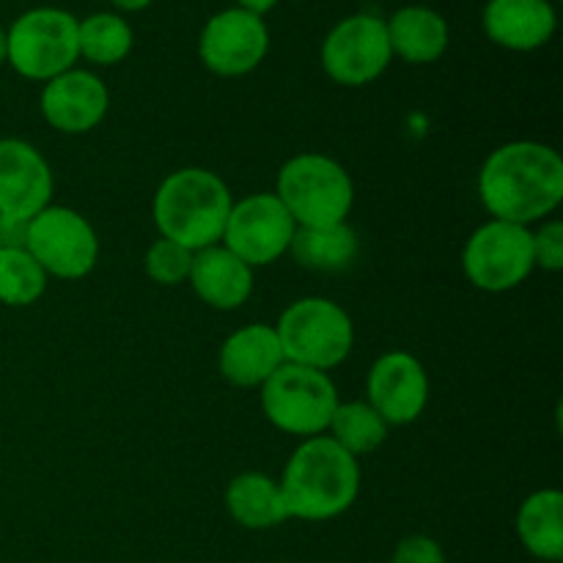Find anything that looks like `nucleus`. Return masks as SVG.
<instances>
[{
  "mask_svg": "<svg viewBox=\"0 0 563 563\" xmlns=\"http://www.w3.org/2000/svg\"><path fill=\"white\" fill-rule=\"evenodd\" d=\"M225 509L247 531H269L289 520L280 484L264 473L236 476L225 489Z\"/></svg>",
  "mask_w": 563,
  "mask_h": 563,
  "instance_id": "aec40b11",
  "label": "nucleus"
},
{
  "mask_svg": "<svg viewBox=\"0 0 563 563\" xmlns=\"http://www.w3.org/2000/svg\"><path fill=\"white\" fill-rule=\"evenodd\" d=\"M110 3H113L119 11H126V14H135V11L148 9V5H152L154 0H110Z\"/></svg>",
  "mask_w": 563,
  "mask_h": 563,
  "instance_id": "c756f323",
  "label": "nucleus"
},
{
  "mask_svg": "<svg viewBox=\"0 0 563 563\" xmlns=\"http://www.w3.org/2000/svg\"><path fill=\"white\" fill-rule=\"evenodd\" d=\"M537 267L533 231L528 225L489 220L476 229L462 251V269L476 289L500 295L511 291Z\"/></svg>",
  "mask_w": 563,
  "mask_h": 563,
  "instance_id": "6e6552de",
  "label": "nucleus"
},
{
  "mask_svg": "<svg viewBox=\"0 0 563 563\" xmlns=\"http://www.w3.org/2000/svg\"><path fill=\"white\" fill-rule=\"evenodd\" d=\"M478 196L495 220L528 225L563 201V159L548 143L511 141L495 148L478 174Z\"/></svg>",
  "mask_w": 563,
  "mask_h": 563,
  "instance_id": "f257e3e1",
  "label": "nucleus"
},
{
  "mask_svg": "<svg viewBox=\"0 0 563 563\" xmlns=\"http://www.w3.org/2000/svg\"><path fill=\"white\" fill-rule=\"evenodd\" d=\"M110 104L102 77L86 69H69L47 80L42 91V115L53 130L82 135L104 119Z\"/></svg>",
  "mask_w": 563,
  "mask_h": 563,
  "instance_id": "2eb2a0df",
  "label": "nucleus"
},
{
  "mask_svg": "<svg viewBox=\"0 0 563 563\" xmlns=\"http://www.w3.org/2000/svg\"><path fill=\"white\" fill-rule=\"evenodd\" d=\"M357 251H361V242L346 223L322 225V229L297 225L289 242V253L295 256V262L313 273H341V269L352 267Z\"/></svg>",
  "mask_w": 563,
  "mask_h": 563,
  "instance_id": "4be33fe9",
  "label": "nucleus"
},
{
  "mask_svg": "<svg viewBox=\"0 0 563 563\" xmlns=\"http://www.w3.org/2000/svg\"><path fill=\"white\" fill-rule=\"evenodd\" d=\"M47 289V273L25 247H0V302L11 308L33 306Z\"/></svg>",
  "mask_w": 563,
  "mask_h": 563,
  "instance_id": "393cba45",
  "label": "nucleus"
},
{
  "mask_svg": "<svg viewBox=\"0 0 563 563\" xmlns=\"http://www.w3.org/2000/svg\"><path fill=\"white\" fill-rule=\"evenodd\" d=\"M236 5L245 11H251V14L264 16L267 11H273L275 5H278V0H236Z\"/></svg>",
  "mask_w": 563,
  "mask_h": 563,
  "instance_id": "c85d7f7f",
  "label": "nucleus"
},
{
  "mask_svg": "<svg viewBox=\"0 0 563 563\" xmlns=\"http://www.w3.org/2000/svg\"><path fill=\"white\" fill-rule=\"evenodd\" d=\"M5 64V31L0 27V66Z\"/></svg>",
  "mask_w": 563,
  "mask_h": 563,
  "instance_id": "7c9ffc66",
  "label": "nucleus"
},
{
  "mask_svg": "<svg viewBox=\"0 0 563 563\" xmlns=\"http://www.w3.org/2000/svg\"><path fill=\"white\" fill-rule=\"evenodd\" d=\"M339 390L328 372L284 363L262 385V410L275 429L297 438H317L330 427Z\"/></svg>",
  "mask_w": 563,
  "mask_h": 563,
  "instance_id": "0eeeda50",
  "label": "nucleus"
},
{
  "mask_svg": "<svg viewBox=\"0 0 563 563\" xmlns=\"http://www.w3.org/2000/svg\"><path fill=\"white\" fill-rule=\"evenodd\" d=\"M53 196V170L36 146L20 137H0V214L27 223Z\"/></svg>",
  "mask_w": 563,
  "mask_h": 563,
  "instance_id": "ddd939ff",
  "label": "nucleus"
},
{
  "mask_svg": "<svg viewBox=\"0 0 563 563\" xmlns=\"http://www.w3.org/2000/svg\"><path fill=\"white\" fill-rule=\"evenodd\" d=\"M533 258L537 267L548 269V273H559L563 269V223L561 220H550L542 229L533 234Z\"/></svg>",
  "mask_w": 563,
  "mask_h": 563,
  "instance_id": "bb28decb",
  "label": "nucleus"
},
{
  "mask_svg": "<svg viewBox=\"0 0 563 563\" xmlns=\"http://www.w3.org/2000/svg\"><path fill=\"white\" fill-rule=\"evenodd\" d=\"M286 363L328 372L346 361L355 344L352 319L328 297H302L291 302L275 328Z\"/></svg>",
  "mask_w": 563,
  "mask_h": 563,
  "instance_id": "39448f33",
  "label": "nucleus"
},
{
  "mask_svg": "<svg viewBox=\"0 0 563 563\" xmlns=\"http://www.w3.org/2000/svg\"><path fill=\"white\" fill-rule=\"evenodd\" d=\"M394 60L388 27L377 14L344 16L322 42V69L339 86H368Z\"/></svg>",
  "mask_w": 563,
  "mask_h": 563,
  "instance_id": "9d476101",
  "label": "nucleus"
},
{
  "mask_svg": "<svg viewBox=\"0 0 563 563\" xmlns=\"http://www.w3.org/2000/svg\"><path fill=\"white\" fill-rule=\"evenodd\" d=\"M0 225H3V214H0Z\"/></svg>",
  "mask_w": 563,
  "mask_h": 563,
  "instance_id": "2f4dec72",
  "label": "nucleus"
},
{
  "mask_svg": "<svg viewBox=\"0 0 563 563\" xmlns=\"http://www.w3.org/2000/svg\"><path fill=\"white\" fill-rule=\"evenodd\" d=\"M269 49V31L264 16L245 9H223L212 14L198 38V55L212 75H251Z\"/></svg>",
  "mask_w": 563,
  "mask_h": 563,
  "instance_id": "f8f14e48",
  "label": "nucleus"
},
{
  "mask_svg": "<svg viewBox=\"0 0 563 563\" xmlns=\"http://www.w3.org/2000/svg\"><path fill=\"white\" fill-rule=\"evenodd\" d=\"M77 20L71 11L42 5L16 16L5 31V64L27 80H53L75 69L80 58Z\"/></svg>",
  "mask_w": 563,
  "mask_h": 563,
  "instance_id": "423d86ee",
  "label": "nucleus"
},
{
  "mask_svg": "<svg viewBox=\"0 0 563 563\" xmlns=\"http://www.w3.org/2000/svg\"><path fill=\"white\" fill-rule=\"evenodd\" d=\"M297 225L275 192H256L231 207L223 231V247H229L247 267H267L289 253Z\"/></svg>",
  "mask_w": 563,
  "mask_h": 563,
  "instance_id": "9b49d317",
  "label": "nucleus"
},
{
  "mask_svg": "<svg viewBox=\"0 0 563 563\" xmlns=\"http://www.w3.org/2000/svg\"><path fill=\"white\" fill-rule=\"evenodd\" d=\"M366 394L368 405L388 427H405L427 410L429 377L410 352H385L368 372Z\"/></svg>",
  "mask_w": 563,
  "mask_h": 563,
  "instance_id": "4468645a",
  "label": "nucleus"
},
{
  "mask_svg": "<svg viewBox=\"0 0 563 563\" xmlns=\"http://www.w3.org/2000/svg\"><path fill=\"white\" fill-rule=\"evenodd\" d=\"M190 284L207 306L234 311L245 306L253 291V267L236 258L229 247L212 245L192 253Z\"/></svg>",
  "mask_w": 563,
  "mask_h": 563,
  "instance_id": "a211bd4d",
  "label": "nucleus"
},
{
  "mask_svg": "<svg viewBox=\"0 0 563 563\" xmlns=\"http://www.w3.org/2000/svg\"><path fill=\"white\" fill-rule=\"evenodd\" d=\"M25 251L60 280L86 278L99 262L97 231L69 207H47L27 220Z\"/></svg>",
  "mask_w": 563,
  "mask_h": 563,
  "instance_id": "1a4fd4ad",
  "label": "nucleus"
},
{
  "mask_svg": "<svg viewBox=\"0 0 563 563\" xmlns=\"http://www.w3.org/2000/svg\"><path fill=\"white\" fill-rule=\"evenodd\" d=\"M482 25L489 42L498 47L531 53L553 38L559 16L550 0H489Z\"/></svg>",
  "mask_w": 563,
  "mask_h": 563,
  "instance_id": "dca6fc26",
  "label": "nucleus"
},
{
  "mask_svg": "<svg viewBox=\"0 0 563 563\" xmlns=\"http://www.w3.org/2000/svg\"><path fill=\"white\" fill-rule=\"evenodd\" d=\"M328 429L333 432L330 438L352 456L372 454L388 440V423L368 401H346V405L339 401Z\"/></svg>",
  "mask_w": 563,
  "mask_h": 563,
  "instance_id": "b1692460",
  "label": "nucleus"
},
{
  "mask_svg": "<svg viewBox=\"0 0 563 563\" xmlns=\"http://www.w3.org/2000/svg\"><path fill=\"white\" fill-rule=\"evenodd\" d=\"M284 363L273 324H245L220 346V374L236 388H262Z\"/></svg>",
  "mask_w": 563,
  "mask_h": 563,
  "instance_id": "f3484780",
  "label": "nucleus"
},
{
  "mask_svg": "<svg viewBox=\"0 0 563 563\" xmlns=\"http://www.w3.org/2000/svg\"><path fill=\"white\" fill-rule=\"evenodd\" d=\"M234 198L218 174L207 168L174 170L154 196V223L163 240L198 253L223 240Z\"/></svg>",
  "mask_w": 563,
  "mask_h": 563,
  "instance_id": "7ed1b4c3",
  "label": "nucleus"
},
{
  "mask_svg": "<svg viewBox=\"0 0 563 563\" xmlns=\"http://www.w3.org/2000/svg\"><path fill=\"white\" fill-rule=\"evenodd\" d=\"M385 27H388L390 53L407 64H434L449 49V22L429 5H405L394 11L390 20H385Z\"/></svg>",
  "mask_w": 563,
  "mask_h": 563,
  "instance_id": "6ab92c4d",
  "label": "nucleus"
},
{
  "mask_svg": "<svg viewBox=\"0 0 563 563\" xmlns=\"http://www.w3.org/2000/svg\"><path fill=\"white\" fill-rule=\"evenodd\" d=\"M280 203L300 229L344 223L355 201V187L344 165L324 154H297L278 174Z\"/></svg>",
  "mask_w": 563,
  "mask_h": 563,
  "instance_id": "20e7f679",
  "label": "nucleus"
},
{
  "mask_svg": "<svg viewBox=\"0 0 563 563\" xmlns=\"http://www.w3.org/2000/svg\"><path fill=\"white\" fill-rule=\"evenodd\" d=\"M390 563H445V555L432 537H407L396 544Z\"/></svg>",
  "mask_w": 563,
  "mask_h": 563,
  "instance_id": "cd10ccee",
  "label": "nucleus"
},
{
  "mask_svg": "<svg viewBox=\"0 0 563 563\" xmlns=\"http://www.w3.org/2000/svg\"><path fill=\"white\" fill-rule=\"evenodd\" d=\"M289 520L324 522L341 517L361 493V465L333 438L302 440L280 478Z\"/></svg>",
  "mask_w": 563,
  "mask_h": 563,
  "instance_id": "f03ea898",
  "label": "nucleus"
},
{
  "mask_svg": "<svg viewBox=\"0 0 563 563\" xmlns=\"http://www.w3.org/2000/svg\"><path fill=\"white\" fill-rule=\"evenodd\" d=\"M132 27L130 22L113 11H97L80 20L77 25V47L80 55L91 64L113 66L124 60L132 49Z\"/></svg>",
  "mask_w": 563,
  "mask_h": 563,
  "instance_id": "5701e85b",
  "label": "nucleus"
},
{
  "mask_svg": "<svg viewBox=\"0 0 563 563\" xmlns=\"http://www.w3.org/2000/svg\"><path fill=\"white\" fill-rule=\"evenodd\" d=\"M517 537L522 548L539 561L563 559V495L559 489H539L528 495L517 511Z\"/></svg>",
  "mask_w": 563,
  "mask_h": 563,
  "instance_id": "412c9836",
  "label": "nucleus"
},
{
  "mask_svg": "<svg viewBox=\"0 0 563 563\" xmlns=\"http://www.w3.org/2000/svg\"><path fill=\"white\" fill-rule=\"evenodd\" d=\"M192 251L179 242L157 240L146 251V275L159 286H179L190 278Z\"/></svg>",
  "mask_w": 563,
  "mask_h": 563,
  "instance_id": "a878e982",
  "label": "nucleus"
}]
</instances>
